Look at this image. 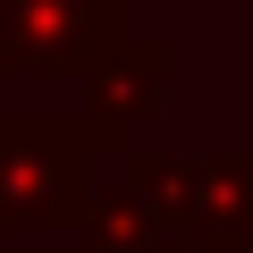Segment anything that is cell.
<instances>
[{"label": "cell", "mask_w": 253, "mask_h": 253, "mask_svg": "<svg viewBox=\"0 0 253 253\" xmlns=\"http://www.w3.org/2000/svg\"><path fill=\"white\" fill-rule=\"evenodd\" d=\"M126 194H135L169 236H228V245H245V236H253V152L135 161Z\"/></svg>", "instance_id": "obj_3"}, {"label": "cell", "mask_w": 253, "mask_h": 253, "mask_svg": "<svg viewBox=\"0 0 253 253\" xmlns=\"http://www.w3.org/2000/svg\"><path fill=\"white\" fill-rule=\"evenodd\" d=\"M169 228L135 203V194H93V211H84V253H152Z\"/></svg>", "instance_id": "obj_5"}, {"label": "cell", "mask_w": 253, "mask_h": 253, "mask_svg": "<svg viewBox=\"0 0 253 253\" xmlns=\"http://www.w3.org/2000/svg\"><path fill=\"white\" fill-rule=\"evenodd\" d=\"M152 253H236V245H228V236H161Z\"/></svg>", "instance_id": "obj_6"}, {"label": "cell", "mask_w": 253, "mask_h": 253, "mask_svg": "<svg viewBox=\"0 0 253 253\" xmlns=\"http://www.w3.org/2000/svg\"><path fill=\"white\" fill-rule=\"evenodd\" d=\"M126 9L110 0H9L0 9V76H101L126 51Z\"/></svg>", "instance_id": "obj_2"}, {"label": "cell", "mask_w": 253, "mask_h": 253, "mask_svg": "<svg viewBox=\"0 0 253 253\" xmlns=\"http://www.w3.org/2000/svg\"><path fill=\"white\" fill-rule=\"evenodd\" d=\"M161 59H169V51H161L152 34H126V51L93 76V118H84V126H93L110 152L126 144V126H135V118L161 101Z\"/></svg>", "instance_id": "obj_4"}, {"label": "cell", "mask_w": 253, "mask_h": 253, "mask_svg": "<svg viewBox=\"0 0 253 253\" xmlns=\"http://www.w3.org/2000/svg\"><path fill=\"white\" fill-rule=\"evenodd\" d=\"M101 152L84 118H0V228H84Z\"/></svg>", "instance_id": "obj_1"}]
</instances>
